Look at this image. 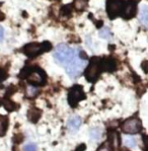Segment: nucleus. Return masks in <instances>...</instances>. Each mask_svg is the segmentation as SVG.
Segmentation results:
<instances>
[{"instance_id":"f257e3e1","label":"nucleus","mask_w":148,"mask_h":151,"mask_svg":"<svg viewBox=\"0 0 148 151\" xmlns=\"http://www.w3.org/2000/svg\"><path fill=\"white\" fill-rule=\"evenodd\" d=\"M54 60L59 65H66L70 63L74 58L77 57V51L75 49L69 48L65 44H59L53 54Z\"/></svg>"},{"instance_id":"f03ea898","label":"nucleus","mask_w":148,"mask_h":151,"mask_svg":"<svg viewBox=\"0 0 148 151\" xmlns=\"http://www.w3.org/2000/svg\"><path fill=\"white\" fill-rule=\"evenodd\" d=\"M52 50V44L50 42H43L42 44L39 43H29L27 44L22 48V52L29 58H34L37 56L43 54L45 52H49Z\"/></svg>"},{"instance_id":"7ed1b4c3","label":"nucleus","mask_w":148,"mask_h":151,"mask_svg":"<svg viewBox=\"0 0 148 151\" xmlns=\"http://www.w3.org/2000/svg\"><path fill=\"white\" fill-rule=\"evenodd\" d=\"M101 71L103 69L101 65V59L98 57H92L84 72V76L88 82H96L101 75Z\"/></svg>"},{"instance_id":"20e7f679","label":"nucleus","mask_w":148,"mask_h":151,"mask_svg":"<svg viewBox=\"0 0 148 151\" xmlns=\"http://www.w3.org/2000/svg\"><path fill=\"white\" fill-rule=\"evenodd\" d=\"M85 64H86V61H84V60L80 59L78 57L74 58L70 63H68L65 66L66 73L68 74V76L71 79H75L79 75H81L83 69L85 67Z\"/></svg>"},{"instance_id":"39448f33","label":"nucleus","mask_w":148,"mask_h":151,"mask_svg":"<svg viewBox=\"0 0 148 151\" xmlns=\"http://www.w3.org/2000/svg\"><path fill=\"white\" fill-rule=\"evenodd\" d=\"M126 9V4L124 0H108L107 1V12L111 19H114L117 16L124 14Z\"/></svg>"},{"instance_id":"423d86ee","label":"nucleus","mask_w":148,"mask_h":151,"mask_svg":"<svg viewBox=\"0 0 148 151\" xmlns=\"http://www.w3.org/2000/svg\"><path fill=\"white\" fill-rule=\"evenodd\" d=\"M29 83L33 86H44L47 81V75L45 71L42 70L39 67H33L32 72L29 73V77L27 78Z\"/></svg>"},{"instance_id":"0eeeda50","label":"nucleus","mask_w":148,"mask_h":151,"mask_svg":"<svg viewBox=\"0 0 148 151\" xmlns=\"http://www.w3.org/2000/svg\"><path fill=\"white\" fill-rule=\"evenodd\" d=\"M85 99V93L81 85H74L70 88L68 92V104L72 108H75L80 101Z\"/></svg>"},{"instance_id":"6e6552de","label":"nucleus","mask_w":148,"mask_h":151,"mask_svg":"<svg viewBox=\"0 0 148 151\" xmlns=\"http://www.w3.org/2000/svg\"><path fill=\"white\" fill-rule=\"evenodd\" d=\"M142 129V125L139 119L137 118H131L126 120L122 125V131L126 134H136L139 133Z\"/></svg>"},{"instance_id":"1a4fd4ad","label":"nucleus","mask_w":148,"mask_h":151,"mask_svg":"<svg viewBox=\"0 0 148 151\" xmlns=\"http://www.w3.org/2000/svg\"><path fill=\"white\" fill-rule=\"evenodd\" d=\"M81 118L78 116H72L69 118L68 122H67V127H68L69 131L72 133H76L79 127L81 126Z\"/></svg>"},{"instance_id":"9d476101","label":"nucleus","mask_w":148,"mask_h":151,"mask_svg":"<svg viewBox=\"0 0 148 151\" xmlns=\"http://www.w3.org/2000/svg\"><path fill=\"white\" fill-rule=\"evenodd\" d=\"M101 65L103 71L113 72L116 70V62L112 58H103L101 59Z\"/></svg>"},{"instance_id":"9b49d317","label":"nucleus","mask_w":148,"mask_h":151,"mask_svg":"<svg viewBox=\"0 0 148 151\" xmlns=\"http://www.w3.org/2000/svg\"><path fill=\"white\" fill-rule=\"evenodd\" d=\"M41 116H42V111L37 108H34V106L31 108L29 111H27V119H29V122L33 123V124L38 123V121L40 120Z\"/></svg>"},{"instance_id":"f8f14e48","label":"nucleus","mask_w":148,"mask_h":151,"mask_svg":"<svg viewBox=\"0 0 148 151\" xmlns=\"http://www.w3.org/2000/svg\"><path fill=\"white\" fill-rule=\"evenodd\" d=\"M139 20L141 24L148 29V5L146 4H142L140 6Z\"/></svg>"},{"instance_id":"ddd939ff","label":"nucleus","mask_w":148,"mask_h":151,"mask_svg":"<svg viewBox=\"0 0 148 151\" xmlns=\"http://www.w3.org/2000/svg\"><path fill=\"white\" fill-rule=\"evenodd\" d=\"M136 13V7L135 3L133 1H130V3L126 6V9L124 11V17L125 18H131L135 15Z\"/></svg>"},{"instance_id":"4468645a","label":"nucleus","mask_w":148,"mask_h":151,"mask_svg":"<svg viewBox=\"0 0 148 151\" xmlns=\"http://www.w3.org/2000/svg\"><path fill=\"white\" fill-rule=\"evenodd\" d=\"M8 118L6 116H0V136H4L8 129Z\"/></svg>"},{"instance_id":"2eb2a0df","label":"nucleus","mask_w":148,"mask_h":151,"mask_svg":"<svg viewBox=\"0 0 148 151\" xmlns=\"http://www.w3.org/2000/svg\"><path fill=\"white\" fill-rule=\"evenodd\" d=\"M108 143L113 147H118L120 145V139H119V134L116 132L112 131L108 133Z\"/></svg>"},{"instance_id":"dca6fc26","label":"nucleus","mask_w":148,"mask_h":151,"mask_svg":"<svg viewBox=\"0 0 148 151\" xmlns=\"http://www.w3.org/2000/svg\"><path fill=\"white\" fill-rule=\"evenodd\" d=\"M3 106H5V110L7 111H14L18 110V104L12 101L10 99H3Z\"/></svg>"},{"instance_id":"f3484780","label":"nucleus","mask_w":148,"mask_h":151,"mask_svg":"<svg viewBox=\"0 0 148 151\" xmlns=\"http://www.w3.org/2000/svg\"><path fill=\"white\" fill-rule=\"evenodd\" d=\"M89 136L92 140H99L101 137V129L98 127L96 128H92L89 131Z\"/></svg>"},{"instance_id":"a211bd4d","label":"nucleus","mask_w":148,"mask_h":151,"mask_svg":"<svg viewBox=\"0 0 148 151\" xmlns=\"http://www.w3.org/2000/svg\"><path fill=\"white\" fill-rule=\"evenodd\" d=\"M87 6V0H75L74 1V7L78 11H83Z\"/></svg>"},{"instance_id":"6ab92c4d","label":"nucleus","mask_w":148,"mask_h":151,"mask_svg":"<svg viewBox=\"0 0 148 151\" xmlns=\"http://www.w3.org/2000/svg\"><path fill=\"white\" fill-rule=\"evenodd\" d=\"M72 13V4H67V5L62 6L61 11H60V14L62 16H70Z\"/></svg>"},{"instance_id":"aec40b11","label":"nucleus","mask_w":148,"mask_h":151,"mask_svg":"<svg viewBox=\"0 0 148 151\" xmlns=\"http://www.w3.org/2000/svg\"><path fill=\"white\" fill-rule=\"evenodd\" d=\"M32 69H33V67H31V66H25L24 69H22V71H20V73H19V78L20 79H27V77H29V73L32 72Z\"/></svg>"},{"instance_id":"412c9836","label":"nucleus","mask_w":148,"mask_h":151,"mask_svg":"<svg viewBox=\"0 0 148 151\" xmlns=\"http://www.w3.org/2000/svg\"><path fill=\"white\" fill-rule=\"evenodd\" d=\"M99 37L103 39H111L112 38V32H110V29L108 27H103L101 32H99Z\"/></svg>"},{"instance_id":"4be33fe9","label":"nucleus","mask_w":148,"mask_h":151,"mask_svg":"<svg viewBox=\"0 0 148 151\" xmlns=\"http://www.w3.org/2000/svg\"><path fill=\"white\" fill-rule=\"evenodd\" d=\"M136 140L133 138V137H127V138H125V145L127 146V147H130V148H134L136 146Z\"/></svg>"},{"instance_id":"5701e85b","label":"nucleus","mask_w":148,"mask_h":151,"mask_svg":"<svg viewBox=\"0 0 148 151\" xmlns=\"http://www.w3.org/2000/svg\"><path fill=\"white\" fill-rule=\"evenodd\" d=\"M38 150V147L34 143H27L24 146V151H37Z\"/></svg>"},{"instance_id":"b1692460","label":"nucleus","mask_w":148,"mask_h":151,"mask_svg":"<svg viewBox=\"0 0 148 151\" xmlns=\"http://www.w3.org/2000/svg\"><path fill=\"white\" fill-rule=\"evenodd\" d=\"M27 96H29V97H34V96H36L37 94L39 93V90L37 89L36 87L32 86V87L27 88Z\"/></svg>"},{"instance_id":"393cba45","label":"nucleus","mask_w":148,"mask_h":151,"mask_svg":"<svg viewBox=\"0 0 148 151\" xmlns=\"http://www.w3.org/2000/svg\"><path fill=\"white\" fill-rule=\"evenodd\" d=\"M22 141H24V135H22V133L15 134L14 137H13V142L15 144H19V143H22Z\"/></svg>"},{"instance_id":"a878e982","label":"nucleus","mask_w":148,"mask_h":151,"mask_svg":"<svg viewBox=\"0 0 148 151\" xmlns=\"http://www.w3.org/2000/svg\"><path fill=\"white\" fill-rule=\"evenodd\" d=\"M15 91H17V87H15L14 85H9V86L7 87V91H6L5 96L8 99V96H12V94L14 93Z\"/></svg>"},{"instance_id":"bb28decb","label":"nucleus","mask_w":148,"mask_h":151,"mask_svg":"<svg viewBox=\"0 0 148 151\" xmlns=\"http://www.w3.org/2000/svg\"><path fill=\"white\" fill-rule=\"evenodd\" d=\"M8 77V74L7 72H6L4 69L0 68V82H2V81H4L6 79V78Z\"/></svg>"},{"instance_id":"cd10ccee","label":"nucleus","mask_w":148,"mask_h":151,"mask_svg":"<svg viewBox=\"0 0 148 151\" xmlns=\"http://www.w3.org/2000/svg\"><path fill=\"white\" fill-rule=\"evenodd\" d=\"M141 67H142L143 71L145 73H148V61H143L142 64H141Z\"/></svg>"},{"instance_id":"c85d7f7f","label":"nucleus","mask_w":148,"mask_h":151,"mask_svg":"<svg viewBox=\"0 0 148 151\" xmlns=\"http://www.w3.org/2000/svg\"><path fill=\"white\" fill-rule=\"evenodd\" d=\"M86 149V147H85V144H80V145L77 146V148L75 149V151H84Z\"/></svg>"},{"instance_id":"c756f323","label":"nucleus","mask_w":148,"mask_h":151,"mask_svg":"<svg viewBox=\"0 0 148 151\" xmlns=\"http://www.w3.org/2000/svg\"><path fill=\"white\" fill-rule=\"evenodd\" d=\"M3 38H4V31H3V27L0 25V43L3 41Z\"/></svg>"},{"instance_id":"7c9ffc66","label":"nucleus","mask_w":148,"mask_h":151,"mask_svg":"<svg viewBox=\"0 0 148 151\" xmlns=\"http://www.w3.org/2000/svg\"><path fill=\"white\" fill-rule=\"evenodd\" d=\"M143 141H144V146L145 147H148V137L147 136H144L143 137Z\"/></svg>"},{"instance_id":"2f4dec72","label":"nucleus","mask_w":148,"mask_h":151,"mask_svg":"<svg viewBox=\"0 0 148 151\" xmlns=\"http://www.w3.org/2000/svg\"><path fill=\"white\" fill-rule=\"evenodd\" d=\"M4 19H5V15H4L3 12L0 11V22H2V20H4Z\"/></svg>"},{"instance_id":"473e14b6","label":"nucleus","mask_w":148,"mask_h":151,"mask_svg":"<svg viewBox=\"0 0 148 151\" xmlns=\"http://www.w3.org/2000/svg\"><path fill=\"white\" fill-rule=\"evenodd\" d=\"M2 104H3V99H0V106H2Z\"/></svg>"}]
</instances>
